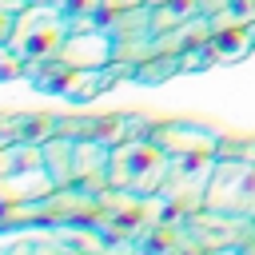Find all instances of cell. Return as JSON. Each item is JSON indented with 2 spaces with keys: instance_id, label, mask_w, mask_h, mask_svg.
<instances>
[{
  "instance_id": "3",
  "label": "cell",
  "mask_w": 255,
  "mask_h": 255,
  "mask_svg": "<svg viewBox=\"0 0 255 255\" xmlns=\"http://www.w3.org/2000/svg\"><path fill=\"white\" fill-rule=\"evenodd\" d=\"M151 135L167 151H215L223 131L207 124H191V120H151Z\"/></svg>"
},
{
  "instance_id": "1",
  "label": "cell",
  "mask_w": 255,
  "mask_h": 255,
  "mask_svg": "<svg viewBox=\"0 0 255 255\" xmlns=\"http://www.w3.org/2000/svg\"><path fill=\"white\" fill-rule=\"evenodd\" d=\"M120 116L0 112V255H112L147 195L112 167Z\"/></svg>"
},
{
  "instance_id": "4",
  "label": "cell",
  "mask_w": 255,
  "mask_h": 255,
  "mask_svg": "<svg viewBox=\"0 0 255 255\" xmlns=\"http://www.w3.org/2000/svg\"><path fill=\"white\" fill-rule=\"evenodd\" d=\"M215 155H219V159H243V163H255V135H219Z\"/></svg>"
},
{
  "instance_id": "2",
  "label": "cell",
  "mask_w": 255,
  "mask_h": 255,
  "mask_svg": "<svg viewBox=\"0 0 255 255\" xmlns=\"http://www.w3.org/2000/svg\"><path fill=\"white\" fill-rule=\"evenodd\" d=\"M203 207L235 219H255V163L243 159H219L203 191Z\"/></svg>"
},
{
  "instance_id": "5",
  "label": "cell",
  "mask_w": 255,
  "mask_h": 255,
  "mask_svg": "<svg viewBox=\"0 0 255 255\" xmlns=\"http://www.w3.org/2000/svg\"><path fill=\"white\" fill-rule=\"evenodd\" d=\"M203 4V16H211V12H219V8H227L231 0H199Z\"/></svg>"
}]
</instances>
